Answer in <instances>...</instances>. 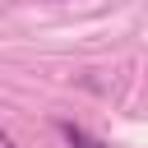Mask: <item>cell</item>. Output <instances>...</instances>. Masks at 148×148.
Returning <instances> with one entry per match:
<instances>
[{
	"mask_svg": "<svg viewBox=\"0 0 148 148\" xmlns=\"http://www.w3.org/2000/svg\"><path fill=\"white\" fill-rule=\"evenodd\" d=\"M56 130H60V139L69 143V148H106L97 134H88L83 125H74V120H56Z\"/></svg>",
	"mask_w": 148,
	"mask_h": 148,
	"instance_id": "1",
	"label": "cell"
},
{
	"mask_svg": "<svg viewBox=\"0 0 148 148\" xmlns=\"http://www.w3.org/2000/svg\"><path fill=\"white\" fill-rule=\"evenodd\" d=\"M0 148H18V143H14V139H9L5 130H0Z\"/></svg>",
	"mask_w": 148,
	"mask_h": 148,
	"instance_id": "2",
	"label": "cell"
}]
</instances>
